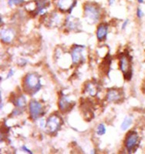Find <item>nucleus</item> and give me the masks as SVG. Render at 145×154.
Instances as JSON below:
<instances>
[{
    "instance_id": "a211bd4d",
    "label": "nucleus",
    "mask_w": 145,
    "mask_h": 154,
    "mask_svg": "<svg viewBox=\"0 0 145 154\" xmlns=\"http://www.w3.org/2000/svg\"><path fill=\"white\" fill-rule=\"evenodd\" d=\"M106 126H105L104 124L103 123H100V124L97 126V128H96V133H97L99 136H103L106 133Z\"/></svg>"
},
{
    "instance_id": "bb28decb",
    "label": "nucleus",
    "mask_w": 145,
    "mask_h": 154,
    "mask_svg": "<svg viewBox=\"0 0 145 154\" xmlns=\"http://www.w3.org/2000/svg\"><path fill=\"white\" fill-rule=\"evenodd\" d=\"M137 2H139V3L142 4V3H143V2H144V0H137Z\"/></svg>"
},
{
    "instance_id": "dca6fc26",
    "label": "nucleus",
    "mask_w": 145,
    "mask_h": 154,
    "mask_svg": "<svg viewBox=\"0 0 145 154\" xmlns=\"http://www.w3.org/2000/svg\"><path fill=\"white\" fill-rule=\"evenodd\" d=\"M132 123H133V119H132V118H131V116H126V117L124 118L122 123H121V130H123V131H126L128 128L132 125Z\"/></svg>"
},
{
    "instance_id": "4be33fe9",
    "label": "nucleus",
    "mask_w": 145,
    "mask_h": 154,
    "mask_svg": "<svg viewBox=\"0 0 145 154\" xmlns=\"http://www.w3.org/2000/svg\"><path fill=\"white\" fill-rule=\"evenodd\" d=\"M39 125H40V127L44 129L46 128V122H45L44 119H41L40 120V123H39Z\"/></svg>"
},
{
    "instance_id": "a878e982",
    "label": "nucleus",
    "mask_w": 145,
    "mask_h": 154,
    "mask_svg": "<svg viewBox=\"0 0 145 154\" xmlns=\"http://www.w3.org/2000/svg\"><path fill=\"white\" fill-rule=\"evenodd\" d=\"M3 108V101H2V97L1 96V109H2Z\"/></svg>"
},
{
    "instance_id": "412c9836",
    "label": "nucleus",
    "mask_w": 145,
    "mask_h": 154,
    "mask_svg": "<svg viewBox=\"0 0 145 154\" xmlns=\"http://www.w3.org/2000/svg\"><path fill=\"white\" fill-rule=\"evenodd\" d=\"M22 149H23V151H25V152H28V153H33V152H32L31 150H30V149H28V148H27V147H26V146H22Z\"/></svg>"
},
{
    "instance_id": "7ed1b4c3",
    "label": "nucleus",
    "mask_w": 145,
    "mask_h": 154,
    "mask_svg": "<svg viewBox=\"0 0 145 154\" xmlns=\"http://www.w3.org/2000/svg\"><path fill=\"white\" fill-rule=\"evenodd\" d=\"M119 67L121 72L124 73V79L130 80L132 76V70H131V59H129L128 55L122 54L120 57Z\"/></svg>"
},
{
    "instance_id": "9b49d317",
    "label": "nucleus",
    "mask_w": 145,
    "mask_h": 154,
    "mask_svg": "<svg viewBox=\"0 0 145 154\" xmlns=\"http://www.w3.org/2000/svg\"><path fill=\"white\" fill-rule=\"evenodd\" d=\"M122 98V93L119 89H110L106 94V100L109 103H117Z\"/></svg>"
},
{
    "instance_id": "f257e3e1",
    "label": "nucleus",
    "mask_w": 145,
    "mask_h": 154,
    "mask_svg": "<svg viewBox=\"0 0 145 154\" xmlns=\"http://www.w3.org/2000/svg\"><path fill=\"white\" fill-rule=\"evenodd\" d=\"M23 91L26 94L34 96L42 88L40 78L36 72H30L26 74L23 79Z\"/></svg>"
},
{
    "instance_id": "f8f14e48",
    "label": "nucleus",
    "mask_w": 145,
    "mask_h": 154,
    "mask_svg": "<svg viewBox=\"0 0 145 154\" xmlns=\"http://www.w3.org/2000/svg\"><path fill=\"white\" fill-rule=\"evenodd\" d=\"M49 5V2L48 0H36V9L33 12L34 14L43 15Z\"/></svg>"
},
{
    "instance_id": "f03ea898",
    "label": "nucleus",
    "mask_w": 145,
    "mask_h": 154,
    "mask_svg": "<svg viewBox=\"0 0 145 154\" xmlns=\"http://www.w3.org/2000/svg\"><path fill=\"white\" fill-rule=\"evenodd\" d=\"M84 16L91 23L98 22L101 17V9L99 5L92 2H86L84 5Z\"/></svg>"
},
{
    "instance_id": "aec40b11",
    "label": "nucleus",
    "mask_w": 145,
    "mask_h": 154,
    "mask_svg": "<svg viewBox=\"0 0 145 154\" xmlns=\"http://www.w3.org/2000/svg\"><path fill=\"white\" fill-rule=\"evenodd\" d=\"M136 14H137V18H139V19H141L142 17L143 16V12L142 11L141 9H140V8H137V12H136Z\"/></svg>"
},
{
    "instance_id": "b1692460",
    "label": "nucleus",
    "mask_w": 145,
    "mask_h": 154,
    "mask_svg": "<svg viewBox=\"0 0 145 154\" xmlns=\"http://www.w3.org/2000/svg\"><path fill=\"white\" fill-rule=\"evenodd\" d=\"M128 23H129V20H128V19H126L122 24V29H124L126 28L127 26L128 25Z\"/></svg>"
},
{
    "instance_id": "0eeeda50",
    "label": "nucleus",
    "mask_w": 145,
    "mask_h": 154,
    "mask_svg": "<svg viewBox=\"0 0 145 154\" xmlns=\"http://www.w3.org/2000/svg\"><path fill=\"white\" fill-rule=\"evenodd\" d=\"M71 57L73 64L79 65L85 61L84 56V47L82 46H75L71 52Z\"/></svg>"
},
{
    "instance_id": "6e6552de",
    "label": "nucleus",
    "mask_w": 145,
    "mask_h": 154,
    "mask_svg": "<svg viewBox=\"0 0 145 154\" xmlns=\"http://www.w3.org/2000/svg\"><path fill=\"white\" fill-rule=\"evenodd\" d=\"M57 9L63 12H70L77 4V0H55Z\"/></svg>"
},
{
    "instance_id": "423d86ee",
    "label": "nucleus",
    "mask_w": 145,
    "mask_h": 154,
    "mask_svg": "<svg viewBox=\"0 0 145 154\" xmlns=\"http://www.w3.org/2000/svg\"><path fill=\"white\" fill-rule=\"evenodd\" d=\"M29 111L30 118L36 120L39 117H40L43 113V107L42 104L37 100H31L29 104Z\"/></svg>"
},
{
    "instance_id": "6ab92c4d",
    "label": "nucleus",
    "mask_w": 145,
    "mask_h": 154,
    "mask_svg": "<svg viewBox=\"0 0 145 154\" xmlns=\"http://www.w3.org/2000/svg\"><path fill=\"white\" fill-rule=\"evenodd\" d=\"M25 2V0H8V5L10 7H13L15 5H22L23 2Z\"/></svg>"
},
{
    "instance_id": "ddd939ff",
    "label": "nucleus",
    "mask_w": 145,
    "mask_h": 154,
    "mask_svg": "<svg viewBox=\"0 0 145 154\" xmlns=\"http://www.w3.org/2000/svg\"><path fill=\"white\" fill-rule=\"evenodd\" d=\"M108 33V26L106 23H100L96 29V38L100 42L106 39Z\"/></svg>"
},
{
    "instance_id": "f3484780",
    "label": "nucleus",
    "mask_w": 145,
    "mask_h": 154,
    "mask_svg": "<svg viewBox=\"0 0 145 154\" xmlns=\"http://www.w3.org/2000/svg\"><path fill=\"white\" fill-rule=\"evenodd\" d=\"M86 92L89 93L90 96H95L97 93V89H96V86L93 83L89 82L86 86Z\"/></svg>"
},
{
    "instance_id": "20e7f679",
    "label": "nucleus",
    "mask_w": 145,
    "mask_h": 154,
    "mask_svg": "<svg viewBox=\"0 0 145 154\" xmlns=\"http://www.w3.org/2000/svg\"><path fill=\"white\" fill-rule=\"evenodd\" d=\"M61 120L60 117L56 114H52L46 120V128L47 131L50 133H55L59 131L61 127Z\"/></svg>"
},
{
    "instance_id": "1a4fd4ad",
    "label": "nucleus",
    "mask_w": 145,
    "mask_h": 154,
    "mask_svg": "<svg viewBox=\"0 0 145 154\" xmlns=\"http://www.w3.org/2000/svg\"><path fill=\"white\" fill-rule=\"evenodd\" d=\"M59 109H60V112L66 113L70 111L74 106V103L69 99L66 95H63L60 96L59 103H58Z\"/></svg>"
},
{
    "instance_id": "4468645a",
    "label": "nucleus",
    "mask_w": 145,
    "mask_h": 154,
    "mask_svg": "<svg viewBox=\"0 0 145 154\" xmlns=\"http://www.w3.org/2000/svg\"><path fill=\"white\" fill-rule=\"evenodd\" d=\"M12 103L16 106L17 108L24 109L26 106V99L23 95H19L13 97L12 100Z\"/></svg>"
},
{
    "instance_id": "2eb2a0df",
    "label": "nucleus",
    "mask_w": 145,
    "mask_h": 154,
    "mask_svg": "<svg viewBox=\"0 0 145 154\" xmlns=\"http://www.w3.org/2000/svg\"><path fill=\"white\" fill-rule=\"evenodd\" d=\"M66 27L70 29H75L79 27V20L71 16H68L66 19Z\"/></svg>"
},
{
    "instance_id": "5701e85b",
    "label": "nucleus",
    "mask_w": 145,
    "mask_h": 154,
    "mask_svg": "<svg viewBox=\"0 0 145 154\" xmlns=\"http://www.w3.org/2000/svg\"><path fill=\"white\" fill-rule=\"evenodd\" d=\"M13 75H14V71H13V69H10L9 71V72H8L6 78H7V79H9V78L12 77Z\"/></svg>"
},
{
    "instance_id": "393cba45",
    "label": "nucleus",
    "mask_w": 145,
    "mask_h": 154,
    "mask_svg": "<svg viewBox=\"0 0 145 154\" xmlns=\"http://www.w3.org/2000/svg\"><path fill=\"white\" fill-rule=\"evenodd\" d=\"M115 1H116V0H108L109 5H113V4L114 3V2H115Z\"/></svg>"
},
{
    "instance_id": "39448f33",
    "label": "nucleus",
    "mask_w": 145,
    "mask_h": 154,
    "mask_svg": "<svg viewBox=\"0 0 145 154\" xmlns=\"http://www.w3.org/2000/svg\"><path fill=\"white\" fill-rule=\"evenodd\" d=\"M139 141V136L135 131H131L128 133L124 140V146L128 152H131L135 149Z\"/></svg>"
},
{
    "instance_id": "9d476101",
    "label": "nucleus",
    "mask_w": 145,
    "mask_h": 154,
    "mask_svg": "<svg viewBox=\"0 0 145 154\" xmlns=\"http://www.w3.org/2000/svg\"><path fill=\"white\" fill-rule=\"evenodd\" d=\"M16 32L12 29L5 28L1 30V40L3 43L9 44L15 38Z\"/></svg>"
}]
</instances>
